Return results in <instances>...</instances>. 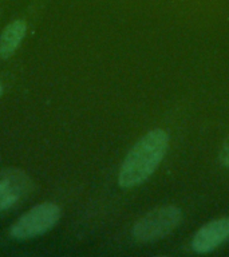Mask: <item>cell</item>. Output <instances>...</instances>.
Segmentation results:
<instances>
[{
    "mask_svg": "<svg viewBox=\"0 0 229 257\" xmlns=\"http://www.w3.org/2000/svg\"><path fill=\"white\" fill-rule=\"evenodd\" d=\"M169 146L168 133L154 128L145 134L128 153L120 169L118 182L122 188H133L142 184L154 170L166 154Z\"/></svg>",
    "mask_w": 229,
    "mask_h": 257,
    "instance_id": "cell-1",
    "label": "cell"
},
{
    "mask_svg": "<svg viewBox=\"0 0 229 257\" xmlns=\"http://www.w3.org/2000/svg\"><path fill=\"white\" fill-rule=\"evenodd\" d=\"M182 213L174 205H166L146 213L133 226V236L141 242L164 238L180 225Z\"/></svg>",
    "mask_w": 229,
    "mask_h": 257,
    "instance_id": "cell-2",
    "label": "cell"
},
{
    "mask_svg": "<svg viewBox=\"0 0 229 257\" xmlns=\"http://www.w3.org/2000/svg\"><path fill=\"white\" fill-rule=\"evenodd\" d=\"M60 208L54 202H43L26 212L11 226L10 234L18 240H27L48 232L60 218Z\"/></svg>",
    "mask_w": 229,
    "mask_h": 257,
    "instance_id": "cell-3",
    "label": "cell"
},
{
    "mask_svg": "<svg viewBox=\"0 0 229 257\" xmlns=\"http://www.w3.org/2000/svg\"><path fill=\"white\" fill-rule=\"evenodd\" d=\"M229 238V217L210 221L201 226L192 240V248L197 253H208Z\"/></svg>",
    "mask_w": 229,
    "mask_h": 257,
    "instance_id": "cell-4",
    "label": "cell"
},
{
    "mask_svg": "<svg viewBox=\"0 0 229 257\" xmlns=\"http://www.w3.org/2000/svg\"><path fill=\"white\" fill-rule=\"evenodd\" d=\"M26 190V177L20 174H8L0 180V212L12 208L20 200Z\"/></svg>",
    "mask_w": 229,
    "mask_h": 257,
    "instance_id": "cell-5",
    "label": "cell"
},
{
    "mask_svg": "<svg viewBox=\"0 0 229 257\" xmlns=\"http://www.w3.org/2000/svg\"><path fill=\"white\" fill-rule=\"evenodd\" d=\"M27 34V24L24 20H15L4 28L0 35V56L7 59L19 48Z\"/></svg>",
    "mask_w": 229,
    "mask_h": 257,
    "instance_id": "cell-6",
    "label": "cell"
},
{
    "mask_svg": "<svg viewBox=\"0 0 229 257\" xmlns=\"http://www.w3.org/2000/svg\"><path fill=\"white\" fill-rule=\"evenodd\" d=\"M220 161L221 164L229 168V138H226V141H225L224 145H222V148H221Z\"/></svg>",
    "mask_w": 229,
    "mask_h": 257,
    "instance_id": "cell-7",
    "label": "cell"
},
{
    "mask_svg": "<svg viewBox=\"0 0 229 257\" xmlns=\"http://www.w3.org/2000/svg\"><path fill=\"white\" fill-rule=\"evenodd\" d=\"M2 94H3V87H2V84H0V96H2Z\"/></svg>",
    "mask_w": 229,
    "mask_h": 257,
    "instance_id": "cell-8",
    "label": "cell"
}]
</instances>
